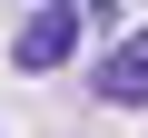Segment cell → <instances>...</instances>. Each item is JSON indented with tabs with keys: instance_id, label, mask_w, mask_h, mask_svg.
I'll return each mask as SVG.
<instances>
[{
	"instance_id": "6da1fadb",
	"label": "cell",
	"mask_w": 148,
	"mask_h": 138,
	"mask_svg": "<svg viewBox=\"0 0 148 138\" xmlns=\"http://www.w3.org/2000/svg\"><path fill=\"white\" fill-rule=\"evenodd\" d=\"M89 79H99V99H109V109H148V30H128V40L89 69Z\"/></svg>"
},
{
	"instance_id": "7a4b0ae2",
	"label": "cell",
	"mask_w": 148,
	"mask_h": 138,
	"mask_svg": "<svg viewBox=\"0 0 148 138\" xmlns=\"http://www.w3.org/2000/svg\"><path fill=\"white\" fill-rule=\"evenodd\" d=\"M69 49H79V0H49V10L20 30V69H59Z\"/></svg>"
},
{
	"instance_id": "3957f363",
	"label": "cell",
	"mask_w": 148,
	"mask_h": 138,
	"mask_svg": "<svg viewBox=\"0 0 148 138\" xmlns=\"http://www.w3.org/2000/svg\"><path fill=\"white\" fill-rule=\"evenodd\" d=\"M79 10H109V0H79Z\"/></svg>"
}]
</instances>
